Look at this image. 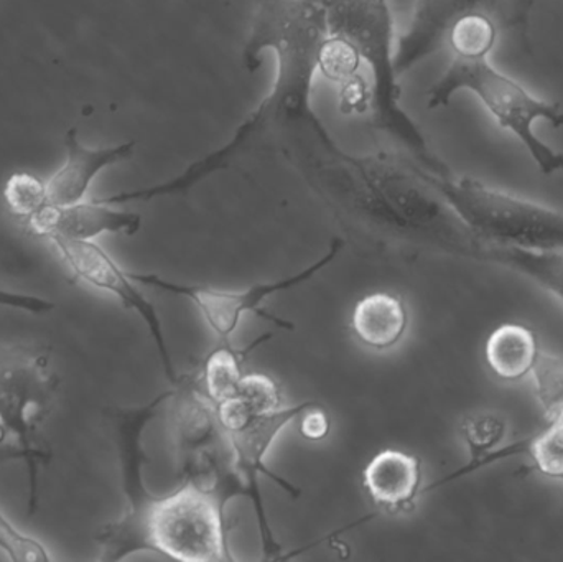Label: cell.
<instances>
[{"mask_svg":"<svg viewBox=\"0 0 563 562\" xmlns=\"http://www.w3.org/2000/svg\"><path fill=\"white\" fill-rule=\"evenodd\" d=\"M284 157L353 240L390 253L478 261L483 243L409 154L343 151L330 132H295Z\"/></svg>","mask_w":563,"mask_h":562,"instance_id":"obj_1","label":"cell"},{"mask_svg":"<svg viewBox=\"0 0 563 562\" xmlns=\"http://www.w3.org/2000/svg\"><path fill=\"white\" fill-rule=\"evenodd\" d=\"M327 36L323 0H256L250 36L243 48V66L246 71L256 73L263 65V53L267 49L274 53L276 79L269 95L241 122L227 144L188 165L177 177L98 200L121 207L132 201L184 195L230 167L254 142L274 132H328L311 106L318 56Z\"/></svg>","mask_w":563,"mask_h":562,"instance_id":"obj_2","label":"cell"},{"mask_svg":"<svg viewBox=\"0 0 563 562\" xmlns=\"http://www.w3.org/2000/svg\"><path fill=\"white\" fill-rule=\"evenodd\" d=\"M328 33L341 36L356 49L371 73V121L406 147L427 170L449 172L433 154L426 135L402 108L396 58V26L389 0H323Z\"/></svg>","mask_w":563,"mask_h":562,"instance_id":"obj_3","label":"cell"},{"mask_svg":"<svg viewBox=\"0 0 563 562\" xmlns=\"http://www.w3.org/2000/svg\"><path fill=\"white\" fill-rule=\"evenodd\" d=\"M459 91L473 92L495 121L521 142L542 174L549 177L563 170L562 152L545 144L534 131L538 121L563 128L561 104L532 95L521 82L495 68L488 58H453L429 89L427 108H445Z\"/></svg>","mask_w":563,"mask_h":562,"instance_id":"obj_4","label":"cell"},{"mask_svg":"<svg viewBox=\"0 0 563 562\" xmlns=\"http://www.w3.org/2000/svg\"><path fill=\"white\" fill-rule=\"evenodd\" d=\"M59 389V376L48 349L0 342V444L12 439L15 459L29 474V514L38 510L40 469L49 452L40 442Z\"/></svg>","mask_w":563,"mask_h":562,"instance_id":"obj_5","label":"cell"},{"mask_svg":"<svg viewBox=\"0 0 563 562\" xmlns=\"http://www.w3.org/2000/svg\"><path fill=\"white\" fill-rule=\"evenodd\" d=\"M432 187L463 223L486 244L534 251H563V211L489 187L452 170L433 174Z\"/></svg>","mask_w":563,"mask_h":562,"instance_id":"obj_6","label":"cell"},{"mask_svg":"<svg viewBox=\"0 0 563 562\" xmlns=\"http://www.w3.org/2000/svg\"><path fill=\"white\" fill-rule=\"evenodd\" d=\"M172 401V431L181 482L207 492L227 511L234 498L250 500L227 429L217 406L201 392L195 370L178 376Z\"/></svg>","mask_w":563,"mask_h":562,"instance_id":"obj_7","label":"cell"},{"mask_svg":"<svg viewBox=\"0 0 563 562\" xmlns=\"http://www.w3.org/2000/svg\"><path fill=\"white\" fill-rule=\"evenodd\" d=\"M172 395L174 392L162 393L145 405L111 411L125 504L121 517L104 525L96 535L99 561L118 562L139 553H154L151 514L158 497L152 495L145 484L144 471L148 458L144 449V434L158 409L170 401Z\"/></svg>","mask_w":563,"mask_h":562,"instance_id":"obj_8","label":"cell"},{"mask_svg":"<svg viewBox=\"0 0 563 562\" xmlns=\"http://www.w3.org/2000/svg\"><path fill=\"white\" fill-rule=\"evenodd\" d=\"M231 524L217 498L188 482L158 497L151 514L154 553L181 562L233 561Z\"/></svg>","mask_w":563,"mask_h":562,"instance_id":"obj_9","label":"cell"},{"mask_svg":"<svg viewBox=\"0 0 563 562\" xmlns=\"http://www.w3.org/2000/svg\"><path fill=\"white\" fill-rule=\"evenodd\" d=\"M343 246V240L334 238L327 253L317 263L298 271L294 276L273 280V283L254 284V286L241 290L174 283V280L165 279V277L154 273H131V276L141 286H148L152 289L161 290V293L190 300L197 307L200 316L203 317L207 326L210 327L211 332L221 342L230 343L231 337L240 329L241 320L247 313H254V316L261 317V319L267 320V322L280 327V329L294 330V323L267 312L263 304L276 294L287 293V290L308 283L311 277L317 276L318 273H321L324 267L330 266L340 256Z\"/></svg>","mask_w":563,"mask_h":562,"instance_id":"obj_10","label":"cell"},{"mask_svg":"<svg viewBox=\"0 0 563 562\" xmlns=\"http://www.w3.org/2000/svg\"><path fill=\"white\" fill-rule=\"evenodd\" d=\"M317 406H321L320 403L303 401L298 403V405L280 406L274 411L256 412V415L246 416V418L221 422L223 428L227 429L228 438H230L238 472H240L241 478L250 491V502L257 518V527H260L264 560H280L284 547L277 540L273 525H271L269 517H267L263 492H261V478H271L291 498H298L301 494L297 485L291 484L282 475L274 474L267 467V455H269L274 442L279 439L284 429H287L291 422L300 421L301 416L308 409L317 408Z\"/></svg>","mask_w":563,"mask_h":562,"instance_id":"obj_11","label":"cell"},{"mask_svg":"<svg viewBox=\"0 0 563 562\" xmlns=\"http://www.w3.org/2000/svg\"><path fill=\"white\" fill-rule=\"evenodd\" d=\"M534 0H416L406 30L397 36V75H406L445 46L450 26L463 15L485 13L499 29L525 30Z\"/></svg>","mask_w":563,"mask_h":562,"instance_id":"obj_12","label":"cell"},{"mask_svg":"<svg viewBox=\"0 0 563 562\" xmlns=\"http://www.w3.org/2000/svg\"><path fill=\"white\" fill-rule=\"evenodd\" d=\"M49 243L56 247L76 279L115 297L125 309L141 317L147 327L148 335L154 340L162 368L168 382L175 385L180 375L175 372L164 323L158 316L157 307L142 294L137 287L139 283H135L131 273L121 267V264L96 241L52 240Z\"/></svg>","mask_w":563,"mask_h":562,"instance_id":"obj_13","label":"cell"},{"mask_svg":"<svg viewBox=\"0 0 563 562\" xmlns=\"http://www.w3.org/2000/svg\"><path fill=\"white\" fill-rule=\"evenodd\" d=\"M25 228L48 241H96L104 234L134 236L141 231L142 217L135 211L119 210L115 205L101 203L98 198H92L65 207L46 205L26 221Z\"/></svg>","mask_w":563,"mask_h":562,"instance_id":"obj_14","label":"cell"},{"mask_svg":"<svg viewBox=\"0 0 563 562\" xmlns=\"http://www.w3.org/2000/svg\"><path fill=\"white\" fill-rule=\"evenodd\" d=\"M63 144L66 151L65 161L46 180L48 205L56 207L86 200L101 172L129 161L135 152L134 141L108 147H89L82 144L76 128L66 131Z\"/></svg>","mask_w":563,"mask_h":562,"instance_id":"obj_15","label":"cell"},{"mask_svg":"<svg viewBox=\"0 0 563 562\" xmlns=\"http://www.w3.org/2000/svg\"><path fill=\"white\" fill-rule=\"evenodd\" d=\"M363 484L377 510L407 514L422 495V462L416 455L387 449L367 462Z\"/></svg>","mask_w":563,"mask_h":562,"instance_id":"obj_16","label":"cell"},{"mask_svg":"<svg viewBox=\"0 0 563 562\" xmlns=\"http://www.w3.org/2000/svg\"><path fill=\"white\" fill-rule=\"evenodd\" d=\"M351 326L364 346L387 352L402 342L409 327V312L396 294H369L354 307Z\"/></svg>","mask_w":563,"mask_h":562,"instance_id":"obj_17","label":"cell"},{"mask_svg":"<svg viewBox=\"0 0 563 562\" xmlns=\"http://www.w3.org/2000/svg\"><path fill=\"white\" fill-rule=\"evenodd\" d=\"M538 333L522 323H503L486 340L485 359L501 382L518 383L534 372L541 359Z\"/></svg>","mask_w":563,"mask_h":562,"instance_id":"obj_18","label":"cell"},{"mask_svg":"<svg viewBox=\"0 0 563 562\" xmlns=\"http://www.w3.org/2000/svg\"><path fill=\"white\" fill-rule=\"evenodd\" d=\"M476 263L505 267L551 294L563 306V251H534L485 244Z\"/></svg>","mask_w":563,"mask_h":562,"instance_id":"obj_19","label":"cell"},{"mask_svg":"<svg viewBox=\"0 0 563 562\" xmlns=\"http://www.w3.org/2000/svg\"><path fill=\"white\" fill-rule=\"evenodd\" d=\"M460 434H462L466 451H468V462L463 467L456 469L452 474L440 478L435 484L423 488L422 495L455 484V482L488 467L492 455L505 444L506 436H508V425H506L505 418L495 415V412H478V415L463 419L462 426H460Z\"/></svg>","mask_w":563,"mask_h":562,"instance_id":"obj_20","label":"cell"},{"mask_svg":"<svg viewBox=\"0 0 563 562\" xmlns=\"http://www.w3.org/2000/svg\"><path fill=\"white\" fill-rule=\"evenodd\" d=\"M273 333L260 337L244 349H234L230 343L217 346L203 356L197 372L198 385L214 406L228 401L236 395L244 378L243 363L251 352L273 339Z\"/></svg>","mask_w":563,"mask_h":562,"instance_id":"obj_21","label":"cell"},{"mask_svg":"<svg viewBox=\"0 0 563 562\" xmlns=\"http://www.w3.org/2000/svg\"><path fill=\"white\" fill-rule=\"evenodd\" d=\"M518 455H529L532 471L561 482L563 487V439L548 425L544 431L515 444L505 445L492 455V465Z\"/></svg>","mask_w":563,"mask_h":562,"instance_id":"obj_22","label":"cell"},{"mask_svg":"<svg viewBox=\"0 0 563 562\" xmlns=\"http://www.w3.org/2000/svg\"><path fill=\"white\" fill-rule=\"evenodd\" d=\"M498 23L485 13L460 16L446 33L445 46L453 58H488L499 38Z\"/></svg>","mask_w":563,"mask_h":562,"instance_id":"obj_23","label":"cell"},{"mask_svg":"<svg viewBox=\"0 0 563 562\" xmlns=\"http://www.w3.org/2000/svg\"><path fill=\"white\" fill-rule=\"evenodd\" d=\"M284 405L280 386L271 376L244 375L236 395L217 406L221 422L233 421L256 412L274 411Z\"/></svg>","mask_w":563,"mask_h":562,"instance_id":"obj_24","label":"cell"},{"mask_svg":"<svg viewBox=\"0 0 563 562\" xmlns=\"http://www.w3.org/2000/svg\"><path fill=\"white\" fill-rule=\"evenodd\" d=\"M3 200L12 217L25 224L48 205L46 181L29 172H16L3 185Z\"/></svg>","mask_w":563,"mask_h":562,"instance_id":"obj_25","label":"cell"},{"mask_svg":"<svg viewBox=\"0 0 563 562\" xmlns=\"http://www.w3.org/2000/svg\"><path fill=\"white\" fill-rule=\"evenodd\" d=\"M361 66L363 62L353 45L341 36L328 33L318 56V73L341 88L363 76Z\"/></svg>","mask_w":563,"mask_h":562,"instance_id":"obj_26","label":"cell"},{"mask_svg":"<svg viewBox=\"0 0 563 562\" xmlns=\"http://www.w3.org/2000/svg\"><path fill=\"white\" fill-rule=\"evenodd\" d=\"M531 378L536 398L545 418L551 421L563 408V359L542 352Z\"/></svg>","mask_w":563,"mask_h":562,"instance_id":"obj_27","label":"cell"},{"mask_svg":"<svg viewBox=\"0 0 563 562\" xmlns=\"http://www.w3.org/2000/svg\"><path fill=\"white\" fill-rule=\"evenodd\" d=\"M0 550L13 562H49L53 560L48 548L42 541L19 530L2 510H0Z\"/></svg>","mask_w":563,"mask_h":562,"instance_id":"obj_28","label":"cell"},{"mask_svg":"<svg viewBox=\"0 0 563 562\" xmlns=\"http://www.w3.org/2000/svg\"><path fill=\"white\" fill-rule=\"evenodd\" d=\"M0 307L3 309L19 310L30 316H48L56 309V304L46 297L33 296V294L16 293V290L2 289L0 287Z\"/></svg>","mask_w":563,"mask_h":562,"instance_id":"obj_29","label":"cell"},{"mask_svg":"<svg viewBox=\"0 0 563 562\" xmlns=\"http://www.w3.org/2000/svg\"><path fill=\"white\" fill-rule=\"evenodd\" d=\"M298 429H300L301 438L310 442H320L330 434L331 421L323 408L317 406V408L308 409L301 416Z\"/></svg>","mask_w":563,"mask_h":562,"instance_id":"obj_30","label":"cell"},{"mask_svg":"<svg viewBox=\"0 0 563 562\" xmlns=\"http://www.w3.org/2000/svg\"><path fill=\"white\" fill-rule=\"evenodd\" d=\"M548 422L552 426V428L555 429V431L559 432V436H561L563 439V408L558 412V415L554 416V418L551 419V421Z\"/></svg>","mask_w":563,"mask_h":562,"instance_id":"obj_31","label":"cell"}]
</instances>
